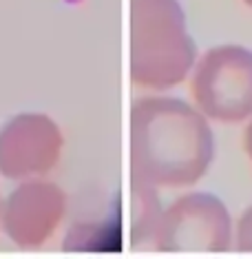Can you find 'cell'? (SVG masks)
<instances>
[{
  "instance_id": "6",
  "label": "cell",
  "mask_w": 252,
  "mask_h": 259,
  "mask_svg": "<svg viewBox=\"0 0 252 259\" xmlns=\"http://www.w3.org/2000/svg\"><path fill=\"white\" fill-rule=\"evenodd\" d=\"M243 149L248 153V157L252 160V122L245 126V133H243Z\"/></svg>"
},
{
  "instance_id": "7",
  "label": "cell",
  "mask_w": 252,
  "mask_h": 259,
  "mask_svg": "<svg viewBox=\"0 0 252 259\" xmlns=\"http://www.w3.org/2000/svg\"><path fill=\"white\" fill-rule=\"evenodd\" d=\"M243 3H245V5H248V7H252V0H243Z\"/></svg>"
},
{
  "instance_id": "2",
  "label": "cell",
  "mask_w": 252,
  "mask_h": 259,
  "mask_svg": "<svg viewBox=\"0 0 252 259\" xmlns=\"http://www.w3.org/2000/svg\"><path fill=\"white\" fill-rule=\"evenodd\" d=\"M195 64V45L177 0H131V78L144 89H171Z\"/></svg>"
},
{
  "instance_id": "4",
  "label": "cell",
  "mask_w": 252,
  "mask_h": 259,
  "mask_svg": "<svg viewBox=\"0 0 252 259\" xmlns=\"http://www.w3.org/2000/svg\"><path fill=\"white\" fill-rule=\"evenodd\" d=\"M230 241L232 224L224 202L208 193H190L160 213L153 248L164 252H224L230 248Z\"/></svg>"
},
{
  "instance_id": "1",
  "label": "cell",
  "mask_w": 252,
  "mask_h": 259,
  "mask_svg": "<svg viewBox=\"0 0 252 259\" xmlns=\"http://www.w3.org/2000/svg\"><path fill=\"white\" fill-rule=\"evenodd\" d=\"M215 157L206 115L179 98H142L131 111L133 180L153 188L192 186Z\"/></svg>"
},
{
  "instance_id": "5",
  "label": "cell",
  "mask_w": 252,
  "mask_h": 259,
  "mask_svg": "<svg viewBox=\"0 0 252 259\" xmlns=\"http://www.w3.org/2000/svg\"><path fill=\"white\" fill-rule=\"evenodd\" d=\"M237 248L241 252H252V206L239 220L237 226Z\"/></svg>"
},
{
  "instance_id": "3",
  "label": "cell",
  "mask_w": 252,
  "mask_h": 259,
  "mask_svg": "<svg viewBox=\"0 0 252 259\" xmlns=\"http://www.w3.org/2000/svg\"><path fill=\"white\" fill-rule=\"evenodd\" d=\"M190 93L206 117L224 124L252 115V51L241 45H219L197 60Z\"/></svg>"
}]
</instances>
